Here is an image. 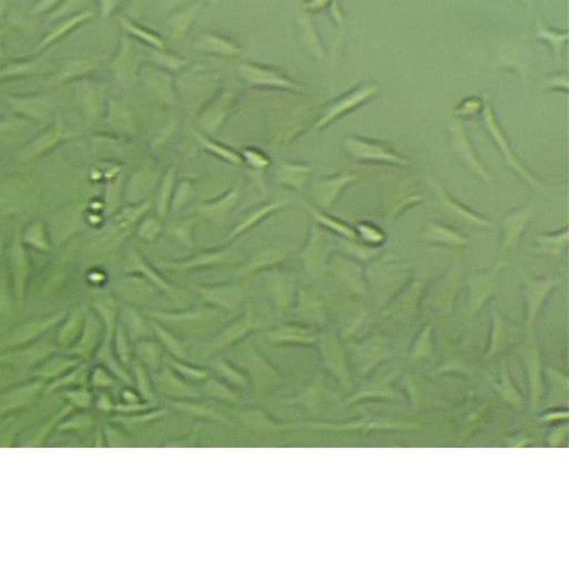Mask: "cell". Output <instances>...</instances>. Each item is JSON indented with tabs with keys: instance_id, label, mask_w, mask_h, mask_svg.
<instances>
[{
	"instance_id": "cell-1",
	"label": "cell",
	"mask_w": 569,
	"mask_h": 569,
	"mask_svg": "<svg viewBox=\"0 0 569 569\" xmlns=\"http://www.w3.org/2000/svg\"><path fill=\"white\" fill-rule=\"evenodd\" d=\"M147 314L164 326L173 327L174 330L187 336H200L211 332L220 318V313L213 308L181 311H148Z\"/></svg>"
},
{
	"instance_id": "cell-2",
	"label": "cell",
	"mask_w": 569,
	"mask_h": 569,
	"mask_svg": "<svg viewBox=\"0 0 569 569\" xmlns=\"http://www.w3.org/2000/svg\"><path fill=\"white\" fill-rule=\"evenodd\" d=\"M265 326L266 323L264 321L256 317L251 309H247L227 325L224 330L206 346V349L202 351V358H209L220 351L230 349L251 332H257Z\"/></svg>"
},
{
	"instance_id": "cell-3",
	"label": "cell",
	"mask_w": 569,
	"mask_h": 569,
	"mask_svg": "<svg viewBox=\"0 0 569 569\" xmlns=\"http://www.w3.org/2000/svg\"><path fill=\"white\" fill-rule=\"evenodd\" d=\"M345 150L353 160L362 162H381L396 166H409L410 162L391 147L381 141L367 138L349 137L344 143Z\"/></svg>"
},
{
	"instance_id": "cell-4",
	"label": "cell",
	"mask_w": 569,
	"mask_h": 569,
	"mask_svg": "<svg viewBox=\"0 0 569 569\" xmlns=\"http://www.w3.org/2000/svg\"><path fill=\"white\" fill-rule=\"evenodd\" d=\"M245 365L249 385L257 395L272 393L283 384L281 372L253 346L246 349Z\"/></svg>"
},
{
	"instance_id": "cell-5",
	"label": "cell",
	"mask_w": 569,
	"mask_h": 569,
	"mask_svg": "<svg viewBox=\"0 0 569 569\" xmlns=\"http://www.w3.org/2000/svg\"><path fill=\"white\" fill-rule=\"evenodd\" d=\"M155 374L153 381L155 391L162 396L173 400H192L200 396L192 384L176 374L168 365L160 367Z\"/></svg>"
},
{
	"instance_id": "cell-6",
	"label": "cell",
	"mask_w": 569,
	"mask_h": 569,
	"mask_svg": "<svg viewBox=\"0 0 569 569\" xmlns=\"http://www.w3.org/2000/svg\"><path fill=\"white\" fill-rule=\"evenodd\" d=\"M485 124L486 127H487L489 132H491V135L493 136V139H494L497 146H498V148L502 151L503 156L505 157V160L508 162L510 167L512 168L514 171H516L518 175L521 176L524 181H526L529 185H532L535 188H544L542 185L540 184V181H538L536 177H534L532 174L529 173L528 170L524 167V166L521 165V162L517 160V157L514 154L513 149L510 148L507 138L505 137L504 132H503V130L499 127V125L497 124L496 120H495L494 115H493V113H491L489 107L486 108L485 111Z\"/></svg>"
},
{
	"instance_id": "cell-7",
	"label": "cell",
	"mask_w": 569,
	"mask_h": 569,
	"mask_svg": "<svg viewBox=\"0 0 569 569\" xmlns=\"http://www.w3.org/2000/svg\"><path fill=\"white\" fill-rule=\"evenodd\" d=\"M357 176L342 173L315 181L311 187V197L319 209H330L345 187L356 181Z\"/></svg>"
},
{
	"instance_id": "cell-8",
	"label": "cell",
	"mask_w": 569,
	"mask_h": 569,
	"mask_svg": "<svg viewBox=\"0 0 569 569\" xmlns=\"http://www.w3.org/2000/svg\"><path fill=\"white\" fill-rule=\"evenodd\" d=\"M195 290L202 296V300L213 307L225 311L236 313L243 300L241 288L234 283L211 285V286H194Z\"/></svg>"
},
{
	"instance_id": "cell-9",
	"label": "cell",
	"mask_w": 569,
	"mask_h": 569,
	"mask_svg": "<svg viewBox=\"0 0 569 569\" xmlns=\"http://www.w3.org/2000/svg\"><path fill=\"white\" fill-rule=\"evenodd\" d=\"M451 146H453L455 154L461 158L463 162L466 164L470 169L479 176L480 178L487 183L491 184V177L487 173V170L484 167L483 164L478 160L477 155L475 150L472 149V143H470L468 136L465 132L464 127L458 122L451 126Z\"/></svg>"
},
{
	"instance_id": "cell-10",
	"label": "cell",
	"mask_w": 569,
	"mask_h": 569,
	"mask_svg": "<svg viewBox=\"0 0 569 569\" xmlns=\"http://www.w3.org/2000/svg\"><path fill=\"white\" fill-rule=\"evenodd\" d=\"M270 343L278 346H309L317 342V334L311 327L298 324H283L266 332Z\"/></svg>"
},
{
	"instance_id": "cell-11",
	"label": "cell",
	"mask_w": 569,
	"mask_h": 569,
	"mask_svg": "<svg viewBox=\"0 0 569 569\" xmlns=\"http://www.w3.org/2000/svg\"><path fill=\"white\" fill-rule=\"evenodd\" d=\"M532 215V208L529 206H524V207L510 211L505 216L504 220H503V251H510L515 248L523 232L526 230Z\"/></svg>"
},
{
	"instance_id": "cell-12",
	"label": "cell",
	"mask_w": 569,
	"mask_h": 569,
	"mask_svg": "<svg viewBox=\"0 0 569 569\" xmlns=\"http://www.w3.org/2000/svg\"><path fill=\"white\" fill-rule=\"evenodd\" d=\"M302 262L309 273L319 274L327 262V245L317 225L311 226L307 243L300 254Z\"/></svg>"
},
{
	"instance_id": "cell-13",
	"label": "cell",
	"mask_w": 569,
	"mask_h": 569,
	"mask_svg": "<svg viewBox=\"0 0 569 569\" xmlns=\"http://www.w3.org/2000/svg\"><path fill=\"white\" fill-rule=\"evenodd\" d=\"M268 290L275 302L276 311L279 315H283L294 302L295 278L287 273L272 274L268 279Z\"/></svg>"
},
{
	"instance_id": "cell-14",
	"label": "cell",
	"mask_w": 569,
	"mask_h": 569,
	"mask_svg": "<svg viewBox=\"0 0 569 569\" xmlns=\"http://www.w3.org/2000/svg\"><path fill=\"white\" fill-rule=\"evenodd\" d=\"M230 262V253L225 248L211 249V251H202L192 258L183 259V260H160L158 266L167 270L183 272V270L196 269V268L213 266V265L225 264Z\"/></svg>"
},
{
	"instance_id": "cell-15",
	"label": "cell",
	"mask_w": 569,
	"mask_h": 569,
	"mask_svg": "<svg viewBox=\"0 0 569 569\" xmlns=\"http://www.w3.org/2000/svg\"><path fill=\"white\" fill-rule=\"evenodd\" d=\"M557 281L553 278H540V279H526L525 281V300H526L528 323L531 324L540 311V307L545 302L548 295L553 292Z\"/></svg>"
},
{
	"instance_id": "cell-16",
	"label": "cell",
	"mask_w": 569,
	"mask_h": 569,
	"mask_svg": "<svg viewBox=\"0 0 569 569\" xmlns=\"http://www.w3.org/2000/svg\"><path fill=\"white\" fill-rule=\"evenodd\" d=\"M503 265L498 264L487 273L472 274L470 276V309H478L494 292L496 286L497 274Z\"/></svg>"
},
{
	"instance_id": "cell-17",
	"label": "cell",
	"mask_w": 569,
	"mask_h": 569,
	"mask_svg": "<svg viewBox=\"0 0 569 569\" xmlns=\"http://www.w3.org/2000/svg\"><path fill=\"white\" fill-rule=\"evenodd\" d=\"M433 186H434L435 192L440 198L442 207L445 208L446 211H448V213H451V216L456 217L459 220L464 221L467 224L474 225V226H491V221L484 218L483 216H480L475 211H470V208H467L466 206L457 202L456 199H454L451 195L446 192V189L437 184L436 181L433 183Z\"/></svg>"
},
{
	"instance_id": "cell-18",
	"label": "cell",
	"mask_w": 569,
	"mask_h": 569,
	"mask_svg": "<svg viewBox=\"0 0 569 569\" xmlns=\"http://www.w3.org/2000/svg\"><path fill=\"white\" fill-rule=\"evenodd\" d=\"M311 173V167L300 162H281L275 168V181L281 186L300 190Z\"/></svg>"
},
{
	"instance_id": "cell-19",
	"label": "cell",
	"mask_w": 569,
	"mask_h": 569,
	"mask_svg": "<svg viewBox=\"0 0 569 569\" xmlns=\"http://www.w3.org/2000/svg\"><path fill=\"white\" fill-rule=\"evenodd\" d=\"M238 200H239V189L238 187H234L219 196L218 198L202 202V205H199V211L208 219L219 221L224 219L232 211V208L237 205Z\"/></svg>"
},
{
	"instance_id": "cell-20",
	"label": "cell",
	"mask_w": 569,
	"mask_h": 569,
	"mask_svg": "<svg viewBox=\"0 0 569 569\" xmlns=\"http://www.w3.org/2000/svg\"><path fill=\"white\" fill-rule=\"evenodd\" d=\"M238 419L243 425L253 429L254 432L262 434L294 429V423H277L260 410H246L238 415Z\"/></svg>"
},
{
	"instance_id": "cell-21",
	"label": "cell",
	"mask_w": 569,
	"mask_h": 569,
	"mask_svg": "<svg viewBox=\"0 0 569 569\" xmlns=\"http://www.w3.org/2000/svg\"><path fill=\"white\" fill-rule=\"evenodd\" d=\"M423 237L428 243L436 245L451 246V247H461L468 245V239L461 232L453 230L451 227L438 223H429L423 230Z\"/></svg>"
},
{
	"instance_id": "cell-22",
	"label": "cell",
	"mask_w": 569,
	"mask_h": 569,
	"mask_svg": "<svg viewBox=\"0 0 569 569\" xmlns=\"http://www.w3.org/2000/svg\"><path fill=\"white\" fill-rule=\"evenodd\" d=\"M287 205H288V202H283V200H281V202H267V204H265V205L256 208V209L251 211V213H247V215L238 223L237 226H235V228L232 230L230 236H228V241L235 239L236 237H239L240 235H243L244 232H248L253 227L257 226L260 221L264 220L265 218H267L270 213L281 211V209H283V208L286 207Z\"/></svg>"
},
{
	"instance_id": "cell-23",
	"label": "cell",
	"mask_w": 569,
	"mask_h": 569,
	"mask_svg": "<svg viewBox=\"0 0 569 569\" xmlns=\"http://www.w3.org/2000/svg\"><path fill=\"white\" fill-rule=\"evenodd\" d=\"M150 325L155 336L160 340L162 349H166L170 353V357L181 359L185 362L188 360V351H187L186 346L173 332H170L167 327L154 319L150 321Z\"/></svg>"
},
{
	"instance_id": "cell-24",
	"label": "cell",
	"mask_w": 569,
	"mask_h": 569,
	"mask_svg": "<svg viewBox=\"0 0 569 569\" xmlns=\"http://www.w3.org/2000/svg\"><path fill=\"white\" fill-rule=\"evenodd\" d=\"M136 353L138 362H141L147 370L150 372H157L160 370L164 359V349L160 343H157L151 338L137 340Z\"/></svg>"
},
{
	"instance_id": "cell-25",
	"label": "cell",
	"mask_w": 569,
	"mask_h": 569,
	"mask_svg": "<svg viewBox=\"0 0 569 569\" xmlns=\"http://www.w3.org/2000/svg\"><path fill=\"white\" fill-rule=\"evenodd\" d=\"M537 251L549 256H559L568 244V227L555 232L542 234L536 238Z\"/></svg>"
},
{
	"instance_id": "cell-26",
	"label": "cell",
	"mask_w": 569,
	"mask_h": 569,
	"mask_svg": "<svg viewBox=\"0 0 569 569\" xmlns=\"http://www.w3.org/2000/svg\"><path fill=\"white\" fill-rule=\"evenodd\" d=\"M132 266L130 267V269L141 272L143 276L147 277V279H148L154 286L157 287V289H160V290L166 293V295H168V296L176 298V293H177V290H176L170 283H168L160 274L157 273L156 270L151 267L150 265L147 264L145 258L141 257L139 253H134V254L132 255Z\"/></svg>"
},
{
	"instance_id": "cell-27",
	"label": "cell",
	"mask_w": 569,
	"mask_h": 569,
	"mask_svg": "<svg viewBox=\"0 0 569 569\" xmlns=\"http://www.w3.org/2000/svg\"><path fill=\"white\" fill-rule=\"evenodd\" d=\"M304 205H305L306 209L313 215L315 220L321 226L326 227L332 232L339 234L340 236H343V237L347 238L349 240L356 239V230H353V227L345 224L344 221L339 220V219L327 215L324 211H321L319 208L314 207L311 204H304Z\"/></svg>"
},
{
	"instance_id": "cell-28",
	"label": "cell",
	"mask_w": 569,
	"mask_h": 569,
	"mask_svg": "<svg viewBox=\"0 0 569 569\" xmlns=\"http://www.w3.org/2000/svg\"><path fill=\"white\" fill-rule=\"evenodd\" d=\"M202 393L211 400L232 405H237L240 400L239 395L230 387V384L215 378H207L205 381H202Z\"/></svg>"
},
{
	"instance_id": "cell-29",
	"label": "cell",
	"mask_w": 569,
	"mask_h": 569,
	"mask_svg": "<svg viewBox=\"0 0 569 569\" xmlns=\"http://www.w3.org/2000/svg\"><path fill=\"white\" fill-rule=\"evenodd\" d=\"M171 406L181 413L188 414L195 416L198 419H211V421H224V417L221 416L216 408L211 405L204 404V402H195L192 400H175L171 402Z\"/></svg>"
},
{
	"instance_id": "cell-30",
	"label": "cell",
	"mask_w": 569,
	"mask_h": 569,
	"mask_svg": "<svg viewBox=\"0 0 569 569\" xmlns=\"http://www.w3.org/2000/svg\"><path fill=\"white\" fill-rule=\"evenodd\" d=\"M297 313L300 314L302 318L314 323H319L324 319V307L321 300L315 295L304 290H300L298 294Z\"/></svg>"
},
{
	"instance_id": "cell-31",
	"label": "cell",
	"mask_w": 569,
	"mask_h": 569,
	"mask_svg": "<svg viewBox=\"0 0 569 569\" xmlns=\"http://www.w3.org/2000/svg\"><path fill=\"white\" fill-rule=\"evenodd\" d=\"M213 368L225 383L230 384V386H235L237 388L248 387V376L246 375L243 370H238L234 365L230 364L226 359H217L213 364Z\"/></svg>"
},
{
	"instance_id": "cell-32",
	"label": "cell",
	"mask_w": 569,
	"mask_h": 569,
	"mask_svg": "<svg viewBox=\"0 0 569 569\" xmlns=\"http://www.w3.org/2000/svg\"><path fill=\"white\" fill-rule=\"evenodd\" d=\"M286 254L279 249L269 248L260 251L251 258V262L244 268L243 274H253L272 267L278 262H283Z\"/></svg>"
},
{
	"instance_id": "cell-33",
	"label": "cell",
	"mask_w": 569,
	"mask_h": 569,
	"mask_svg": "<svg viewBox=\"0 0 569 569\" xmlns=\"http://www.w3.org/2000/svg\"><path fill=\"white\" fill-rule=\"evenodd\" d=\"M195 137L197 139L198 143L202 145L206 150L211 151V154L216 155L217 157L225 160V162H230L232 165H241L243 164V158L239 154L235 153L232 149L228 148L223 143H217V141H211V138L204 135L202 132H194Z\"/></svg>"
},
{
	"instance_id": "cell-34",
	"label": "cell",
	"mask_w": 569,
	"mask_h": 569,
	"mask_svg": "<svg viewBox=\"0 0 569 569\" xmlns=\"http://www.w3.org/2000/svg\"><path fill=\"white\" fill-rule=\"evenodd\" d=\"M134 376H135L138 394L141 395L143 402L154 405L155 400H156L154 383H153V379L149 377L148 370L141 362H136L134 364Z\"/></svg>"
},
{
	"instance_id": "cell-35",
	"label": "cell",
	"mask_w": 569,
	"mask_h": 569,
	"mask_svg": "<svg viewBox=\"0 0 569 569\" xmlns=\"http://www.w3.org/2000/svg\"><path fill=\"white\" fill-rule=\"evenodd\" d=\"M166 362H167L168 366H169L176 374H178L181 377L184 378L186 381L202 383V381H205L207 378H209V372H208L207 370L187 364V363H185V360L176 359L174 358V357H168V358L166 359Z\"/></svg>"
},
{
	"instance_id": "cell-36",
	"label": "cell",
	"mask_w": 569,
	"mask_h": 569,
	"mask_svg": "<svg viewBox=\"0 0 569 569\" xmlns=\"http://www.w3.org/2000/svg\"><path fill=\"white\" fill-rule=\"evenodd\" d=\"M174 185H175V168L168 169L160 184L158 197H157V211L160 217H165L170 211V202L173 198Z\"/></svg>"
},
{
	"instance_id": "cell-37",
	"label": "cell",
	"mask_w": 569,
	"mask_h": 569,
	"mask_svg": "<svg viewBox=\"0 0 569 569\" xmlns=\"http://www.w3.org/2000/svg\"><path fill=\"white\" fill-rule=\"evenodd\" d=\"M335 273L337 274L353 290L360 294L363 289V281L360 278V268L351 262L338 260L335 264Z\"/></svg>"
},
{
	"instance_id": "cell-38",
	"label": "cell",
	"mask_w": 569,
	"mask_h": 569,
	"mask_svg": "<svg viewBox=\"0 0 569 569\" xmlns=\"http://www.w3.org/2000/svg\"><path fill=\"white\" fill-rule=\"evenodd\" d=\"M127 323L132 339L141 340L143 338H151L154 334L150 323L143 318V316H141L135 309H128Z\"/></svg>"
},
{
	"instance_id": "cell-39",
	"label": "cell",
	"mask_w": 569,
	"mask_h": 569,
	"mask_svg": "<svg viewBox=\"0 0 569 569\" xmlns=\"http://www.w3.org/2000/svg\"><path fill=\"white\" fill-rule=\"evenodd\" d=\"M244 73H245L246 78L256 84L277 85V86L288 87V88H296V86L290 81L281 78L279 76L268 73V71H262V69L244 66Z\"/></svg>"
},
{
	"instance_id": "cell-40",
	"label": "cell",
	"mask_w": 569,
	"mask_h": 569,
	"mask_svg": "<svg viewBox=\"0 0 569 569\" xmlns=\"http://www.w3.org/2000/svg\"><path fill=\"white\" fill-rule=\"evenodd\" d=\"M357 237L364 241L365 245L368 246H379L384 243L385 240V234L379 227L372 223H359L356 227Z\"/></svg>"
},
{
	"instance_id": "cell-41",
	"label": "cell",
	"mask_w": 569,
	"mask_h": 569,
	"mask_svg": "<svg viewBox=\"0 0 569 569\" xmlns=\"http://www.w3.org/2000/svg\"><path fill=\"white\" fill-rule=\"evenodd\" d=\"M192 187L190 181H183L178 187L174 190L173 198L170 202V211H178L183 206L186 205L189 198L192 197Z\"/></svg>"
},
{
	"instance_id": "cell-42",
	"label": "cell",
	"mask_w": 569,
	"mask_h": 569,
	"mask_svg": "<svg viewBox=\"0 0 569 569\" xmlns=\"http://www.w3.org/2000/svg\"><path fill=\"white\" fill-rule=\"evenodd\" d=\"M150 206L151 202L148 200V202H143L139 206H134V207L125 209L122 215L119 216V223L124 227L132 226L139 219V217L143 216L149 211Z\"/></svg>"
},
{
	"instance_id": "cell-43",
	"label": "cell",
	"mask_w": 569,
	"mask_h": 569,
	"mask_svg": "<svg viewBox=\"0 0 569 569\" xmlns=\"http://www.w3.org/2000/svg\"><path fill=\"white\" fill-rule=\"evenodd\" d=\"M162 232V224L160 220L149 217V218L143 219L141 226L138 228V235L141 239L146 240V241H153L160 236Z\"/></svg>"
},
{
	"instance_id": "cell-44",
	"label": "cell",
	"mask_w": 569,
	"mask_h": 569,
	"mask_svg": "<svg viewBox=\"0 0 569 569\" xmlns=\"http://www.w3.org/2000/svg\"><path fill=\"white\" fill-rule=\"evenodd\" d=\"M240 156L243 158V162H247L249 166L256 169H262L270 165L269 158L257 149H245Z\"/></svg>"
},
{
	"instance_id": "cell-45",
	"label": "cell",
	"mask_w": 569,
	"mask_h": 569,
	"mask_svg": "<svg viewBox=\"0 0 569 569\" xmlns=\"http://www.w3.org/2000/svg\"><path fill=\"white\" fill-rule=\"evenodd\" d=\"M117 351H118V355L122 359V362L124 364H128L132 359V349H130L129 343H128L127 337L122 327H119L118 332H117Z\"/></svg>"
},
{
	"instance_id": "cell-46",
	"label": "cell",
	"mask_w": 569,
	"mask_h": 569,
	"mask_svg": "<svg viewBox=\"0 0 569 569\" xmlns=\"http://www.w3.org/2000/svg\"><path fill=\"white\" fill-rule=\"evenodd\" d=\"M122 398H124L126 404H136V402H143L141 395L137 394L135 391H132V389L125 391L124 394H122Z\"/></svg>"
}]
</instances>
